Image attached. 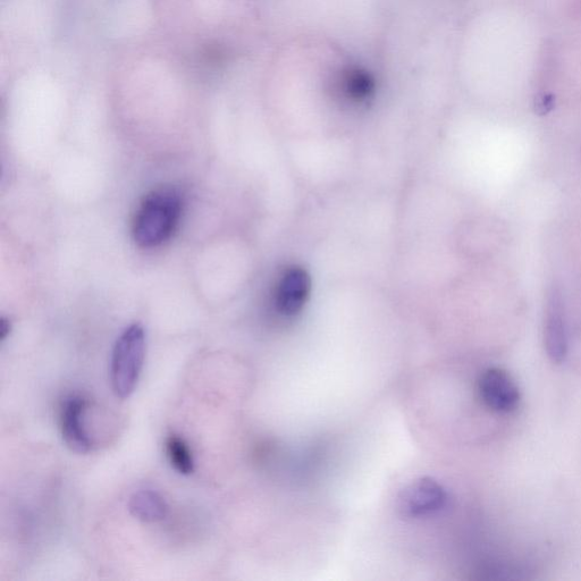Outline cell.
Wrapping results in <instances>:
<instances>
[{"instance_id": "cell-1", "label": "cell", "mask_w": 581, "mask_h": 581, "mask_svg": "<svg viewBox=\"0 0 581 581\" xmlns=\"http://www.w3.org/2000/svg\"><path fill=\"white\" fill-rule=\"evenodd\" d=\"M182 202L178 192L159 189L151 192L138 210L133 238L141 248H156L172 237L178 226Z\"/></svg>"}, {"instance_id": "cell-2", "label": "cell", "mask_w": 581, "mask_h": 581, "mask_svg": "<svg viewBox=\"0 0 581 581\" xmlns=\"http://www.w3.org/2000/svg\"><path fill=\"white\" fill-rule=\"evenodd\" d=\"M146 333L133 324L117 339L111 361V384L117 398L131 397L137 389L146 358Z\"/></svg>"}, {"instance_id": "cell-3", "label": "cell", "mask_w": 581, "mask_h": 581, "mask_svg": "<svg viewBox=\"0 0 581 581\" xmlns=\"http://www.w3.org/2000/svg\"><path fill=\"white\" fill-rule=\"evenodd\" d=\"M544 344L547 356L554 364L561 365L566 361L569 351L566 311L562 293L558 286L554 285L546 297Z\"/></svg>"}, {"instance_id": "cell-4", "label": "cell", "mask_w": 581, "mask_h": 581, "mask_svg": "<svg viewBox=\"0 0 581 581\" xmlns=\"http://www.w3.org/2000/svg\"><path fill=\"white\" fill-rule=\"evenodd\" d=\"M448 502L443 486L432 478H421L404 488L399 499L400 510L410 518H424L435 515Z\"/></svg>"}, {"instance_id": "cell-5", "label": "cell", "mask_w": 581, "mask_h": 581, "mask_svg": "<svg viewBox=\"0 0 581 581\" xmlns=\"http://www.w3.org/2000/svg\"><path fill=\"white\" fill-rule=\"evenodd\" d=\"M478 391L486 407L500 414L515 411L521 399L516 382L500 368L485 370L479 378Z\"/></svg>"}, {"instance_id": "cell-6", "label": "cell", "mask_w": 581, "mask_h": 581, "mask_svg": "<svg viewBox=\"0 0 581 581\" xmlns=\"http://www.w3.org/2000/svg\"><path fill=\"white\" fill-rule=\"evenodd\" d=\"M88 401L80 395L67 398L61 411V431L67 448L75 453L86 454L94 448L89 435L86 415Z\"/></svg>"}, {"instance_id": "cell-7", "label": "cell", "mask_w": 581, "mask_h": 581, "mask_svg": "<svg viewBox=\"0 0 581 581\" xmlns=\"http://www.w3.org/2000/svg\"><path fill=\"white\" fill-rule=\"evenodd\" d=\"M310 288V277L305 269L289 268L277 284L275 291L276 310L286 317L297 315L306 305Z\"/></svg>"}, {"instance_id": "cell-8", "label": "cell", "mask_w": 581, "mask_h": 581, "mask_svg": "<svg viewBox=\"0 0 581 581\" xmlns=\"http://www.w3.org/2000/svg\"><path fill=\"white\" fill-rule=\"evenodd\" d=\"M131 515L143 522H158L168 515V504L161 494L153 490L133 493L128 504Z\"/></svg>"}, {"instance_id": "cell-9", "label": "cell", "mask_w": 581, "mask_h": 581, "mask_svg": "<svg viewBox=\"0 0 581 581\" xmlns=\"http://www.w3.org/2000/svg\"><path fill=\"white\" fill-rule=\"evenodd\" d=\"M166 451L172 467L181 475H191L195 471V461L189 446L180 436L172 435L166 441Z\"/></svg>"}, {"instance_id": "cell-10", "label": "cell", "mask_w": 581, "mask_h": 581, "mask_svg": "<svg viewBox=\"0 0 581 581\" xmlns=\"http://www.w3.org/2000/svg\"><path fill=\"white\" fill-rule=\"evenodd\" d=\"M11 332V324L6 321V319H2L0 322V340L4 341Z\"/></svg>"}]
</instances>
